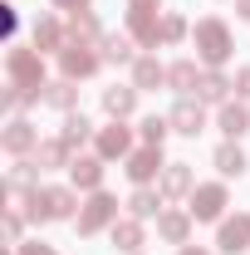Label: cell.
Instances as JSON below:
<instances>
[{
	"label": "cell",
	"instance_id": "obj_1",
	"mask_svg": "<svg viewBox=\"0 0 250 255\" xmlns=\"http://www.w3.org/2000/svg\"><path fill=\"white\" fill-rule=\"evenodd\" d=\"M5 79L20 84L34 103H44V84H49V64L34 44H10L5 49Z\"/></svg>",
	"mask_w": 250,
	"mask_h": 255
},
{
	"label": "cell",
	"instance_id": "obj_2",
	"mask_svg": "<svg viewBox=\"0 0 250 255\" xmlns=\"http://www.w3.org/2000/svg\"><path fill=\"white\" fill-rule=\"evenodd\" d=\"M191 44H196L201 69H226V64H231V54H236V34H231V25H226L221 15L196 20V25H191Z\"/></svg>",
	"mask_w": 250,
	"mask_h": 255
},
{
	"label": "cell",
	"instance_id": "obj_3",
	"mask_svg": "<svg viewBox=\"0 0 250 255\" xmlns=\"http://www.w3.org/2000/svg\"><path fill=\"white\" fill-rule=\"evenodd\" d=\"M20 206H25V216H30L34 226H54V221H74L84 201H79L74 187H39V191H30Z\"/></svg>",
	"mask_w": 250,
	"mask_h": 255
},
{
	"label": "cell",
	"instance_id": "obj_4",
	"mask_svg": "<svg viewBox=\"0 0 250 255\" xmlns=\"http://www.w3.org/2000/svg\"><path fill=\"white\" fill-rule=\"evenodd\" d=\"M123 30L137 39V49H157L162 44V0H127Z\"/></svg>",
	"mask_w": 250,
	"mask_h": 255
},
{
	"label": "cell",
	"instance_id": "obj_5",
	"mask_svg": "<svg viewBox=\"0 0 250 255\" xmlns=\"http://www.w3.org/2000/svg\"><path fill=\"white\" fill-rule=\"evenodd\" d=\"M113 221H118V196H113V191H89L84 206H79V216H74V226H79L84 241H89V236H103V231H113Z\"/></svg>",
	"mask_w": 250,
	"mask_h": 255
},
{
	"label": "cell",
	"instance_id": "obj_6",
	"mask_svg": "<svg viewBox=\"0 0 250 255\" xmlns=\"http://www.w3.org/2000/svg\"><path fill=\"white\" fill-rule=\"evenodd\" d=\"M54 64H59V79L84 84V79H94L98 69H103V54H98V44H79V39H69L59 54H54Z\"/></svg>",
	"mask_w": 250,
	"mask_h": 255
},
{
	"label": "cell",
	"instance_id": "obj_7",
	"mask_svg": "<svg viewBox=\"0 0 250 255\" xmlns=\"http://www.w3.org/2000/svg\"><path fill=\"white\" fill-rule=\"evenodd\" d=\"M132 147H137V132H132L123 118H108V123L98 128V137H94V152L103 162H127Z\"/></svg>",
	"mask_w": 250,
	"mask_h": 255
},
{
	"label": "cell",
	"instance_id": "obj_8",
	"mask_svg": "<svg viewBox=\"0 0 250 255\" xmlns=\"http://www.w3.org/2000/svg\"><path fill=\"white\" fill-rule=\"evenodd\" d=\"M226 206H231L226 182H196V191L187 196V211L196 221H226Z\"/></svg>",
	"mask_w": 250,
	"mask_h": 255
},
{
	"label": "cell",
	"instance_id": "obj_9",
	"mask_svg": "<svg viewBox=\"0 0 250 255\" xmlns=\"http://www.w3.org/2000/svg\"><path fill=\"white\" fill-rule=\"evenodd\" d=\"M39 142H44V137H39V128H34L25 113H10V123L0 128V147H5V157H34Z\"/></svg>",
	"mask_w": 250,
	"mask_h": 255
},
{
	"label": "cell",
	"instance_id": "obj_10",
	"mask_svg": "<svg viewBox=\"0 0 250 255\" xmlns=\"http://www.w3.org/2000/svg\"><path fill=\"white\" fill-rule=\"evenodd\" d=\"M162 167H167V157H162V147H132L123 162V172H127V182L132 187H157V177H162Z\"/></svg>",
	"mask_w": 250,
	"mask_h": 255
},
{
	"label": "cell",
	"instance_id": "obj_11",
	"mask_svg": "<svg viewBox=\"0 0 250 255\" xmlns=\"http://www.w3.org/2000/svg\"><path fill=\"white\" fill-rule=\"evenodd\" d=\"M103 172H108V162L98 157V152H79V157L69 162V187L74 191H103Z\"/></svg>",
	"mask_w": 250,
	"mask_h": 255
},
{
	"label": "cell",
	"instance_id": "obj_12",
	"mask_svg": "<svg viewBox=\"0 0 250 255\" xmlns=\"http://www.w3.org/2000/svg\"><path fill=\"white\" fill-rule=\"evenodd\" d=\"M191 226H196V216H191L187 206H162V216H157V236L167 241V246H191Z\"/></svg>",
	"mask_w": 250,
	"mask_h": 255
},
{
	"label": "cell",
	"instance_id": "obj_13",
	"mask_svg": "<svg viewBox=\"0 0 250 255\" xmlns=\"http://www.w3.org/2000/svg\"><path fill=\"white\" fill-rule=\"evenodd\" d=\"M216 251L221 255H246L250 251V211L216 221Z\"/></svg>",
	"mask_w": 250,
	"mask_h": 255
},
{
	"label": "cell",
	"instance_id": "obj_14",
	"mask_svg": "<svg viewBox=\"0 0 250 255\" xmlns=\"http://www.w3.org/2000/svg\"><path fill=\"white\" fill-rule=\"evenodd\" d=\"M30 44L39 49V54H59L64 44H69V20H59V15H39L30 25Z\"/></svg>",
	"mask_w": 250,
	"mask_h": 255
},
{
	"label": "cell",
	"instance_id": "obj_15",
	"mask_svg": "<svg viewBox=\"0 0 250 255\" xmlns=\"http://www.w3.org/2000/svg\"><path fill=\"white\" fill-rule=\"evenodd\" d=\"M157 191H162L167 201H187L191 191H196V172H191V162H167L162 177H157Z\"/></svg>",
	"mask_w": 250,
	"mask_h": 255
},
{
	"label": "cell",
	"instance_id": "obj_16",
	"mask_svg": "<svg viewBox=\"0 0 250 255\" xmlns=\"http://www.w3.org/2000/svg\"><path fill=\"white\" fill-rule=\"evenodd\" d=\"M167 118H172V132L196 137V132H206V103H201V98H177Z\"/></svg>",
	"mask_w": 250,
	"mask_h": 255
},
{
	"label": "cell",
	"instance_id": "obj_17",
	"mask_svg": "<svg viewBox=\"0 0 250 255\" xmlns=\"http://www.w3.org/2000/svg\"><path fill=\"white\" fill-rule=\"evenodd\" d=\"M201 59H177V64H167V89L177 98H196V89H201Z\"/></svg>",
	"mask_w": 250,
	"mask_h": 255
},
{
	"label": "cell",
	"instance_id": "obj_18",
	"mask_svg": "<svg viewBox=\"0 0 250 255\" xmlns=\"http://www.w3.org/2000/svg\"><path fill=\"white\" fill-rule=\"evenodd\" d=\"M39 172H44V167L34 157H15L10 162V177H5V196H20V201H25L30 191H39Z\"/></svg>",
	"mask_w": 250,
	"mask_h": 255
},
{
	"label": "cell",
	"instance_id": "obj_19",
	"mask_svg": "<svg viewBox=\"0 0 250 255\" xmlns=\"http://www.w3.org/2000/svg\"><path fill=\"white\" fill-rule=\"evenodd\" d=\"M98 54H103V64H118V69H132V59H137V39L127 30H108L103 39H98Z\"/></svg>",
	"mask_w": 250,
	"mask_h": 255
},
{
	"label": "cell",
	"instance_id": "obj_20",
	"mask_svg": "<svg viewBox=\"0 0 250 255\" xmlns=\"http://www.w3.org/2000/svg\"><path fill=\"white\" fill-rule=\"evenodd\" d=\"M108 241H113V251H123V255H142L147 231H142V221H137V216H118V221H113V231H108Z\"/></svg>",
	"mask_w": 250,
	"mask_h": 255
},
{
	"label": "cell",
	"instance_id": "obj_21",
	"mask_svg": "<svg viewBox=\"0 0 250 255\" xmlns=\"http://www.w3.org/2000/svg\"><path fill=\"white\" fill-rule=\"evenodd\" d=\"M137 94H142V89H137V84H113V89H103V98H98V103H103V113H108V118H132V113H137Z\"/></svg>",
	"mask_w": 250,
	"mask_h": 255
},
{
	"label": "cell",
	"instance_id": "obj_22",
	"mask_svg": "<svg viewBox=\"0 0 250 255\" xmlns=\"http://www.w3.org/2000/svg\"><path fill=\"white\" fill-rule=\"evenodd\" d=\"M132 84L147 94V89H167V64L157 59L152 49H142L137 59H132Z\"/></svg>",
	"mask_w": 250,
	"mask_h": 255
},
{
	"label": "cell",
	"instance_id": "obj_23",
	"mask_svg": "<svg viewBox=\"0 0 250 255\" xmlns=\"http://www.w3.org/2000/svg\"><path fill=\"white\" fill-rule=\"evenodd\" d=\"M216 128L226 132V142H241L250 132V108L241 103V98H231V103H221V113H216Z\"/></svg>",
	"mask_w": 250,
	"mask_h": 255
},
{
	"label": "cell",
	"instance_id": "obj_24",
	"mask_svg": "<svg viewBox=\"0 0 250 255\" xmlns=\"http://www.w3.org/2000/svg\"><path fill=\"white\" fill-rule=\"evenodd\" d=\"M211 167L221 172V182H231V177H246L250 172V157H246L241 142H221L216 152H211Z\"/></svg>",
	"mask_w": 250,
	"mask_h": 255
},
{
	"label": "cell",
	"instance_id": "obj_25",
	"mask_svg": "<svg viewBox=\"0 0 250 255\" xmlns=\"http://www.w3.org/2000/svg\"><path fill=\"white\" fill-rule=\"evenodd\" d=\"M59 137L69 142V147H74V152H79L84 142H94V137H98V128H94V118H89L84 108H74V113H64V123H59Z\"/></svg>",
	"mask_w": 250,
	"mask_h": 255
},
{
	"label": "cell",
	"instance_id": "obj_26",
	"mask_svg": "<svg viewBox=\"0 0 250 255\" xmlns=\"http://www.w3.org/2000/svg\"><path fill=\"white\" fill-rule=\"evenodd\" d=\"M123 206H127V216H137V221H157L162 206H167V196L157 187H132V196H127Z\"/></svg>",
	"mask_w": 250,
	"mask_h": 255
},
{
	"label": "cell",
	"instance_id": "obj_27",
	"mask_svg": "<svg viewBox=\"0 0 250 255\" xmlns=\"http://www.w3.org/2000/svg\"><path fill=\"white\" fill-rule=\"evenodd\" d=\"M79 157V152H74V147H69V142H64L59 132H54V137H44V142H39V147H34V162H39V167H44V172H69V162Z\"/></svg>",
	"mask_w": 250,
	"mask_h": 255
},
{
	"label": "cell",
	"instance_id": "obj_28",
	"mask_svg": "<svg viewBox=\"0 0 250 255\" xmlns=\"http://www.w3.org/2000/svg\"><path fill=\"white\" fill-rule=\"evenodd\" d=\"M231 94H236V79H231V74H221V69H206V74H201V89H196V98H201V103H231Z\"/></svg>",
	"mask_w": 250,
	"mask_h": 255
},
{
	"label": "cell",
	"instance_id": "obj_29",
	"mask_svg": "<svg viewBox=\"0 0 250 255\" xmlns=\"http://www.w3.org/2000/svg\"><path fill=\"white\" fill-rule=\"evenodd\" d=\"M44 103L59 108V113H74V108H79V84H74V79H49V84H44Z\"/></svg>",
	"mask_w": 250,
	"mask_h": 255
},
{
	"label": "cell",
	"instance_id": "obj_30",
	"mask_svg": "<svg viewBox=\"0 0 250 255\" xmlns=\"http://www.w3.org/2000/svg\"><path fill=\"white\" fill-rule=\"evenodd\" d=\"M103 34H108V30L98 25L94 10H79V15H69V39H79V44H98Z\"/></svg>",
	"mask_w": 250,
	"mask_h": 255
},
{
	"label": "cell",
	"instance_id": "obj_31",
	"mask_svg": "<svg viewBox=\"0 0 250 255\" xmlns=\"http://www.w3.org/2000/svg\"><path fill=\"white\" fill-rule=\"evenodd\" d=\"M167 137H172V118H167V113H147V118L137 123V142H142V147H162Z\"/></svg>",
	"mask_w": 250,
	"mask_h": 255
},
{
	"label": "cell",
	"instance_id": "obj_32",
	"mask_svg": "<svg viewBox=\"0 0 250 255\" xmlns=\"http://www.w3.org/2000/svg\"><path fill=\"white\" fill-rule=\"evenodd\" d=\"M187 34H191L187 15H177V10H162V44H182Z\"/></svg>",
	"mask_w": 250,
	"mask_h": 255
},
{
	"label": "cell",
	"instance_id": "obj_33",
	"mask_svg": "<svg viewBox=\"0 0 250 255\" xmlns=\"http://www.w3.org/2000/svg\"><path fill=\"white\" fill-rule=\"evenodd\" d=\"M34 98L25 94V89H20V84H10V79H5V89H0V108H5V113H20V108H30Z\"/></svg>",
	"mask_w": 250,
	"mask_h": 255
},
{
	"label": "cell",
	"instance_id": "obj_34",
	"mask_svg": "<svg viewBox=\"0 0 250 255\" xmlns=\"http://www.w3.org/2000/svg\"><path fill=\"white\" fill-rule=\"evenodd\" d=\"M25 211H15V206H5V246H20L25 241Z\"/></svg>",
	"mask_w": 250,
	"mask_h": 255
},
{
	"label": "cell",
	"instance_id": "obj_35",
	"mask_svg": "<svg viewBox=\"0 0 250 255\" xmlns=\"http://www.w3.org/2000/svg\"><path fill=\"white\" fill-rule=\"evenodd\" d=\"M0 30H5L10 44H15V30H20V10H15V5H0Z\"/></svg>",
	"mask_w": 250,
	"mask_h": 255
},
{
	"label": "cell",
	"instance_id": "obj_36",
	"mask_svg": "<svg viewBox=\"0 0 250 255\" xmlns=\"http://www.w3.org/2000/svg\"><path fill=\"white\" fill-rule=\"evenodd\" d=\"M15 255H59V246H49V241H20Z\"/></svg>",
	"mask_w": 250,
	"mask_h": 255
},
{
	"label": "cell",
	"instance_id": "obj_37",
	"mask_svg": "<svg viewBox=\"0 0 250 255\" xmlns=\"http://www.w3.org/2000/svg\"><path fill=\"white\" fill-rule=\"evenodd\" d=\"M54 10H64V15H79V10H94V0H49Z\"/></svg>",
	"mask_w": 250,
	"mask_h": 255
},
{
	"label": "cell",
	"instance_id": "obj_38",
	"mask_svg": "<svg viewBox=\"0 0 250 255\" xmlns=\"http://www.w3.org/2000/svg\"><path fill=\"white\" fill-rule=\"evenodd\" d=\"M236 98H250V64L236 69Z\"/></svg>",
	"mask_w": 250,
	"mask_h": 255
},
{
	"label": "cell",
	"instance_id": "obj_39",
	"mask_svg": "<svg viewBox=\"0 0 250 255\" xmlns=\"http://www.w3.org/2000/svg\"><path fill=\"white\" fill-rule=\"evenodd\" d=\"M236 20H246V25H250V0H236Z\"/></svg>",
	"mask_w": 250,
	"mask_h": 255
},
{
	"label": "cell",
	"instance_id": "obj_40",
	"mask_svg": "<svg viewBox=\"0 0 250 255\" xmlns=\"http://www.w3.org/2000/svg\"><path fill=\"white\" fill-rule=\"evenodd\" d=\"M177 255H211V251H206V246H182Z\"/></svg>",
	"mask_w": 250,
	"mask_h": 255
}]
</instances>
